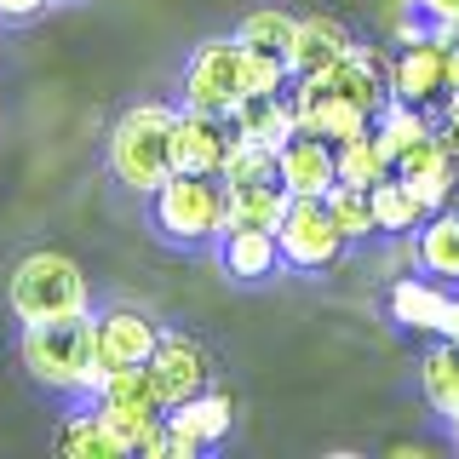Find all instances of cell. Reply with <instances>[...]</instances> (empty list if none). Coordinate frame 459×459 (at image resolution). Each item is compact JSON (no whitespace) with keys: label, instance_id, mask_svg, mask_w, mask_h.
<instances>
[{"label":"cell","instance_id":"ac0fdd59","mask_svg":"<svg viewBox=\"0 0 459 459\" xmlns=\"http://www.w3.org/2000/svg\"><path fill=\"white\" fill-rule=\"evenodd\" d=\"M391 316L408 333H442V316H448V281L437 276H402L391 287Z\"/></svg>","mask_w":459,"mask_h":459},{"label":"cell","instance_id":"f546056e","mask_svg":"<svg viewBox=\"0 0 459 459\" xmlns=\"http://www.w3.org/2000/svg\"><path fill=\"white\" fill-rule=\"evenodd\" d=\"M420 12L430 23H448V29H459V0H420Z\"/></svg>","mask_w":459,"mask_h":459},{"label":"cell","instance_id":"4dcf8cb0","mask_svg":"<svg viewBox=\"0 0 459 459\" xmlns=\"http://www.w3.org/2000/svg\"><path fill=\"white\" fill-rule=\"evenodd\" d=\"M437 339L459 344V293H448V316H442V333H437Z\"/></svg>","mask_w":459,"mask_h":459},{"label":"cell","instance_id":"ba28073f","mask_svg":"<svg viewBox=\"0 0 459 459\" xmlns=\"http://www.w3.org/2000/svg\"><path fill=\"white\" fill-rule=\"evenodd\" d=\"M448 23H430L425 40H413V47H402L391 57V98H402V104H442L448 98V69H442V52H448Z\"/></svg>","mask_w":459,"mask_h":459},{"label":"cell","instance_id":"9c48e42d","mask_svg":"<svg viewBox=\"0 0 459 459\" xmlns=\"http://www.w3.org/2000/svg\"><path fill=\"white\" fill-rule=\"evenodd\" d=\"M143 373H150L161 408H172V402H184V396H195V391H207V385H212V356L201 351V339L167 333V327H161V339H155Z\"/></svg>","mask_w":459,"mask_h":459},{"label":"cell","instance_id":"44dd1931","mask_svg":"<svg viewBox=\"0 0 459 459\" xmlns=\"http://www.w3.org/2000/svg\"><path fill=\"white\" fill-rule=\"evenodd\" d=\"M333 167H339V184H356V190H373L379 178H391V161H385L379 138H373V121L362 126V133L333 143Z\"/></svg>","mask_w":459,"mask_h":459},{"label":"cell","instance_id":"ffe728a7","mask_svg":"<svg viewBox=\"0 0 459 459\" xmlns=\"http://www.w3.org/2000/svg\"><path fill=\"white\" fill-rule=\"evenodd\" d=\"M57 454L64 459H126V448H121V437L104 425V413L98 408H86V413H69L64 425H57Z\"/></svg>","mask_w":459,"mask_h":459},{"label":"cell","instance_id":"5b68a950","mask_svg":"<svg viewBox=\"0 0 459 459\" xmlns=\"http://www.w3.org/2000/svg\"><path fill=\"white\" fill-rule=\"evenodd\" d=\"M241 47L236 35H212L201 40V47L184 57V75H178V104L184 109H207V115H230L241 92H247V81H241Z\"/></svg>","mask_w":459,"mask_h":459},{"label":"cell","instance_id":"e0dca14e","mask_svg":"<svg viewBox=\"0 0 459 459\" xmlns=\"http://www.w3.org/2000/svg\"><path fill=\"white\" fill-rule=\"evenodd\" d=\"M287 212L281 178H253V184H224V230H276Z\"/></svg>","mask_w":459,"mask_h":459},{"label":"cell","instance_id":"7402d4cb","mask_svg":"<svg viewBox=\"0 0 459 459\" xmlns=\"http://www.w3.org/2000/svg\"><path fill=\"white\" fill-rule=\"evenodd\" d=\"M430 126H437V121H430L420 104H402V98H391V104L373 115V138H379V150H385V161H391V167L430 133Z\"/></svg>","mask_w":459,"mask_h":459},{"label":"cell","instance_id":"5bb4252c","mask_svg":"<svg viewBox=\"0 0 459 459\" xmlns=\"http://www.w3.org/2000/svg\"><path fill=\"white\" fill-rule=\"evenodd\" d=\"M408 253L425 276L437 281H459V207H437L425 212L420 230L408 236Z\"/></svg>","mask_w":459,"mask_h":459},{"label":"cell","instance_id":"30bf717a","mask_svg":"<svg viewBox=\"0 0 459 459\" xmlns=\"http://www.w3.org/2000/svg\"><path fill=\"white\" fill-rule=\"evenodd\" d=\"M161 339V322L138 305H109L92 316V344H98V368H143Z\"/></svg>","mask_w":459,"mask_h":459},{"label":"cell","instance_id":"d6986e66","mask_svg":"<svg viewBox=\"0 0 459 459\" xmlns=\"http://www.w3.org/2000/svg\"><path fill=\"white\" fill-rule=\"evenodd\" d=\"M230 133L236 138H253V143H276L293 133V109H287V92H241L236 104H230Z\"/></svg>","mask_w":459,"mask_h":459},{"label":"cell","instance_id":"4fadbf2b","mask_svg":"<svg viewBox=\"0 0 459 459\" xmlns=\"http://www.w3.org/2000/svg\"><path fill=\"white\" fill-rule=\"evenodd\" d=\"M230 138H236V133H230L224 115L178 104V115H172V167H178V172H219Z\"/></svg>","mask_w":459,"mask_h":459},{"label":"cell","instance_id":"603a6c76","mask_svg":"<svg viewBox=\"0 0 459 459\" xmlns=\"http://www.w3.org/2000/svg\"><path fill=\"white\" fill-rule=\"evenodd\" d=\"M368 201H373V230H379V236H413V230H420V219H425L420 195H413L408 184L396 178V172L373 184Z\"/></svg>","mask_w":459,"mask_h":459},{"label":"cell","instance_id":"1f68e13d","mask_svg":"<svg viewBox=\"0 0 459 459\" xmlns=\"http://www.w3.org/2000/svg\"><path fill=\"white\" fill-rule=\"evenodd\" d=\"M448 437H454V448H459V408L448 413Z\"/></svg>","mask_w":459,"mask_h":459},{"label":"cell","instance_id":"52a82bcc","mask_svg":"<svg viewBox=\"0 0 459 459\" xmlns=\"http://www.w3.org/2000/svg\"><path fill=\"white\" fill-rule=\"evenodd\" d=\"M236 430V402H230L224 391H195L184 402H172L167 408V442H161V459L178 454V459H195L207 448H219V442Z\"/></svg>","mask_w":459,"mask_h":459},{"label":"cell","instance_id":"d4e9b609","mask_svg":"<svg viewBox=\"0 0 459 459\" xmlns=\"http://www.w3.org/2000/svg\"><path fill=\"white\" fill-rule=\"evenodd\" d=\"M293 12H276V6H264V12H247L236 29V40L247 52H270V57H287V47H293Z\"/></svg>","mask_w":459,"mask_h":459},{"label":"cell","instance_id":"2e32d148","mask_svg":"<svg viewBox=\"0 0 459 459\" xmlns=\"http://www.w3.org/2000/svg\"><path fill=\"white\" fill-rule=\"evenodd\" d=\"M219 270L230 281H270L281 270V247L276 230H224L219 236Z\"/></svg>","mask_w":459,"mask_h":459},{"label":"cell","instance_id":"484cf974","mask_svg":"<svg viewBox=\"0 0 459 459\" xmlns=\"http://www.w3.org/2000/svg\"><path fill=\"white\" fill-rule=\"evenodd\" d=\"M322 201H327V219L339 224V236H344V241H368V236H379V230H373V201H368V190H356V184H333V190H327Z\"/></svg>","mask_w":459,"mask_h":459},{"label":"cell","instance_id":"6da1fadb","mask_svg":"<svg viewBox=\"0 0 459 459\" xmlns=\"http://www.w3.org/2000/svg\"><path fill=\"white\" fill-rule=\"evenodd\" d=\"M23 368L35 385L57 396H92L98 385V344H92V310L52 316V322H23Z\"/></svg>","mask_w":459,"mask_h":459},{"label":"cell","instance_id":"4316f807","mask_svg":"<svg viewBox=\"0 0 459 459\" xmlns=\"http://www.w3.org/2000/svg\"><path fill=\"white\" fill-rule=\"evenodd\" d=\"M224 184H253V178H276V150L270 143H253V138H230L224 150V167H219Z\"/></svg>","mask_w":459,"mask_h":459},{"label":"cell","instance_id":"8fae6325","mask_svg":"<svg viewBox=\"0 0 459 459\" xmlns=\"http://www.w3.org/2000/svg\"><path fill=\"white\" fill-rule=\"evenodd\" d=\"M402 184H408L413 195H420V207L425 212H437V207H454V195H459V161H454V150L442 143V133L430 126V133L413 143L408 155L391 167Z\"/></svg>","mask_w":459,"mask_h":459},{"label":"cell","instance_id":"7c38bea8","mask_svg":"<svg viewBox=\"0 0 459 459\" xmlns=\"http://www.w3.org/2000/svg\"><path fill=\"white\" fill-rule=\"evenodd\" d=\"M276 178L287 195H327L339 184V167H333V143L293 126L281 143H276Z\"/></svg>","mask_w":459,"mask_h":459},{"label":"cell","instance_id":"277c9868","mask_svg":"<svg viewBox=\"0 0 459 459\" xmlns=\"http://www.w3.org/2000/svg\"><path fill=\"white\" fill-rule=\"evenodd\" d=\"M150 224L178 247L224 236V178L219 172H178L172 167L150 190Z\"/></svg>","mask_w":459,"mask_h":459},{"label":"cell","instance_id":"7a4b0ae2","mask_svg":"<svg viewBox=\"0 0 459 459\" xmlns=\"http://www.w3.org/2000/svg\"><path fill=\"white\" fill-rule=\"evenodd\" d=\"M172 104H133L121 109V121L109 126V172L121 190L150 195L155 184L172 172Z\"/></svg>","mask_w":459,"mask_h":459},{"label":"cell","instance_id":"3957f363","mask_svg":"<svg viewBox=\"0 0 459 459\" xmlns=\"http://www.w3.org/2000/svg\"><path fill=\"white\" fill-rule=\"evenodd\" d=\"M6 305L18 322H52V316L92 310V287L69 253H23L6 276Z\"/></svg>","mask_w":459,"mask_h":459},{"label":"cell","instance_id":"cb8c5ba5","mask_svg":"<svg viewBox=\"0 0 459 459\" xmlns=\"http://www.w3.org/2000/svg\"><path fill=\"white\" fill-rule=\"evenodd\" d=\"M420 391H425V402L448 420V413L459 408V344H430L425 351V362H420Z\"/></svg>","mask_w":459,"mask_h":459},{"label":"cell","instance_id":"9a60e30c","mask_svg":"<svg viewBox=\"0 0 459 459\" xmlns=\"http://www.w3.org/2000/svg\"><path fill=\"white\" fill-rule=\"evenodd\" d=\"M344 52H351V29L339 18H299L293 23V47H287V69H293V81H316Z\"/></svg>","mask_w":459,"mask_h":459},{"label":"cell","instance_id":"8992f818","mask_svg":"<svg viewBox=\"0 0 459 459\" xmlns=\"http://www.w3.org/2000/svg\"><path fill=\"white\" fill-rule=\"evenodd\" d=\"M276 247H281V264L316 276V270H333L351 241H344L339 224L327 219V201L322 195H287V212H281V224H276Z\"/></svg>","mask_w":459,"mask_h":459},{"label":"cell","instance_id":"83f0119b","mask_svg":"<svg viewBox=\"0 0 459 459\" xmlns=\"http://www.w3.org/2000/svg\"><path fill=\"white\" fill-rule=\"evenodd\" d=\"M241 81H247V92H281V86L293 81V69H287V57L247 52V57H241Z\"/></svg>","mask_w":459,"mask_h":459},{"label":"cell","instance_id":"f1b7e54d","mask_svg":"<svg viewBox=\"0 0 459 459\" xmlns=\"http://www.w3.org/2000/svg\"><path fill=\"white\" fill-rule=\"evenodd\" d=\"M52 0H0V23H29V18H40Z\"/></svg>","mask_w":459,"mask_h":459}]
</instances>
